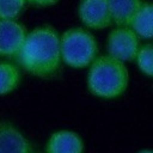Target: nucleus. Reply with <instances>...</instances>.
I'll return each mask as SVG.
<instances>
[{
	"label": "nucleus",
	"instance_id": "nucleus-1",
	"mask_svg": "<svg viewBox=\"0 0 153 153\" xmlns=\"http://www.w3.org/2000/svg\"><path fill=\"white\" fill-rule=\"evenodd\" d=\"M19 65L30 74L48 79L56 74L61 65L60 36L51 26H38L26 33L16 56Z\"/></svg>",
	"mask_w": 153,
	"mask_h": 153
},
{
	"label": "nucleus",
	"instance_id": "nucleus-2",
	"mask_svg": "<svg viewBox=\"0 0 153 153\" xmlns=\"http://www.w3.org/2000/svg\"><path fill=\"white\" fill-rule=\"evenodd\" d=\"M129 84V72L124 62L109 55L97 56L90 65L87 74L88 91L103 99L122 96Z\"/></svg>",
	"mask_w": 153,
	"mask_h": 153
},
{
	"label": "nucleus",
	"instance_id": "nucleus-3",
	"mask_svg": "<svg viewBox=\"0 0 153 153\" xmlns=\"http://www.w3.org/2000/svg\"><path fill=\"white\" fill-rule=\"evenodd\" d=\"M61 60L72 68H85L97 57L98 44L82 27H71L60 36Z\"/></svg>",
	"mask_w": 153,
	"mask_h": 153
},
{
	"label": "nucleus",
	"instance_id": "nucleus-4",
	"mask_svg": "<svg viewBox=\"0 0 153 153\" xmlns=\"http://www.w3.org/2000/svg\"><path fill=\"white\" fill-rule=\"evenodd\" d=\"M140 38L129 26H117L106 39L108 55L122 62L133 61L140 48Z\"/></svg>",
	"mask_w": 153,
	"mask_h": 153
},
{
	"label": "nucleus",
	"instance_id": "nucleus-5",
	"mask_svg": "<svg viewBox=\"0 0 153 153\" xmlns=\"http://www.w3.org/2000/svg\"><path fill=\"white\" fill-rule=\"evenodd\" d=\"M78 16L86 27L93 30H103L112 24L106 0H80Z\"/></svg>",
	"mask_w": 153,
	"mask_h": 153
},
{
	"label": "nucleus",
	"instance_id": "nucleus-6",
	"mask_svg": "<svg viewBox=\"0 0 153 153\" xmlns=\"http://www.w3.org/2000/svg\"><path fill=\"white\" fill-rule=\"evenodd\" d=\"M26 33L25 27L19 22L0 19V57H16Z\"/></svg>",
	"mask_w": 153,
	"mask_h": 153
},
{
	"label": "nucleus",
	"instance_id": "nucleus-7",
	"mask_svg": "<svg viewBox=\"0 0 153 153\" xmlns=\"http://www.w3.org/2000/svg\"><path fill=\"white\" fill-rule=\"evenodd\" d=\"M0 153H33V147L16 126L0 121Z\"/></svg>",
	"mask_w": 153,
	"mask_h": 153
},
{
	"label": "nucleus",
	"instance_id": "nucleus-8",
	"mask_svg": "<svg viewBox=\"0 0 153 153\" xmlns=\"http://www.w3.org/2000/svg\"><path fill=\"white\" fill-rule=\"evenodd\" d=\"M47 153H82L84 142L81 137L71 130H57L53 133L45 146Z\"/></svg>",
	"mask_w": 153,
	"mask_h": 153
},
{
	"label": "nucleus",
	"instance_id": "nucleus-9",
	"mask_svg": "<svg viewBox=\"0 0 153 153\" xmlns=\"http://www.w3.org/2000/svg\"><path fill=\"white\" fill-rule=\"evenodd\" d=\"M139 38L151 39L153 35V6L148 1H142L141 6L131 17L128 25Z\"/></svg>",
	"mask_w": 153,
	"mask_h": 153
},
{
	"label": "nucleus",
	"instance_id": "nucleus-10",
	"mask_svg": "<svg viewBox=\"0 0 153 153\" xmlns=\"http://www.w3.org/2000/svg\"><path fill=\"white\" fill-rule=\"evenodd\" d=\"M111 22L117 26H128L131 17L141 6L142 0H106Z\"/></svg>",
	"mask_w": 153,
	"mask_h": 153
},
{
	"label": "nucleus",
	"instance_id": "nucleus-11",
	"mask_svg": "<svg viewBox=\"0 0 153 153\" xmlns=\"http://www.w3.org/2000/svg\"><path fill=\"white\" fill-rule=\"evenodd\" d=\"M22 75L17 66L0 62V96L13 92L20 84Z\"/></svg>",
	"mask_w": 153,
	"mask_h": 153
},
{
	"label": "nucleus",
	"instance_id": "nucleus-12",
	"mask_svg": "<svg viewBox=\"0 0 153 153\" xmlns=\"http://www.w3.org/2000/svg\"><path fill=\"white\" fill-rule=\"evenodd\" d=\"M139 69L148 78L153 74V48L152 44H143L139 48L135 59Z\"/></svg>",
	"mask_w": 153,
	"mask_h": 153
},
{
	"label": "nucleus",
	"instance_id": "nucleus-13",
	"mask_svg": "<svg viewBox=\"0 0 153 153\" xmlns=\"http://www.w3.org/2000/svg\"><path fill=\"white\" fill-rule=\"evenodd\" d=\"M26 0H0V19L16 20L22 13Z\"/></svg>",
	"mask_w": 153,
	"mask_h": 153
},
{
	"label": "nucleus",
	"instance_id": "nucleus-14",
	"mask_svg": "<svg viewBox=\"0 0 153 153\" xmlns=\"http://www.w3.org/2000/svg\"><path fill=\"white\" fill-rule=\"evenodd\" d=\"M30 4L35 5V6H39V7H47V6H51L55 5L59 0H26Z\"/></svg>",
	"mask_w": 153,
	"mask_h": 153
},
{
	"label": "nucleus",
	"instance_id": "nucleus-15",
	"mask_svg": "<svg viewBox=\"0 0 153 153\" xmlns=\"http://www.w3.org/2000/svg\"><path fill=\"white\" fill-rule=\"evenodd\" d=\"M137 153H152V151L151 149H142V151H140Z\"/></svg>",
	"mask_w": 153,
	"mask_h": 153
}]
</instances>
